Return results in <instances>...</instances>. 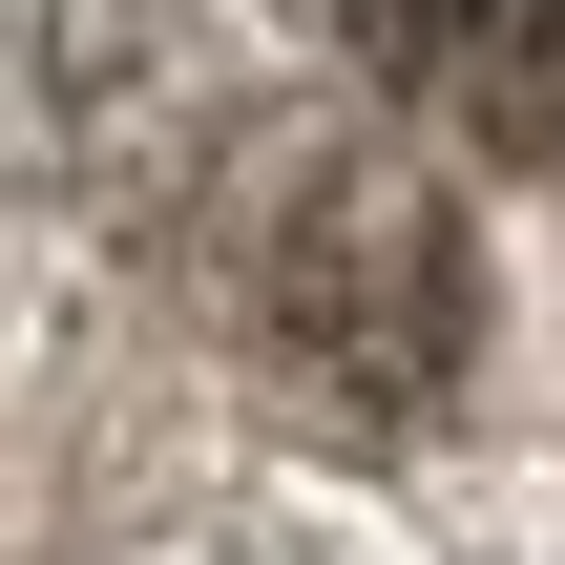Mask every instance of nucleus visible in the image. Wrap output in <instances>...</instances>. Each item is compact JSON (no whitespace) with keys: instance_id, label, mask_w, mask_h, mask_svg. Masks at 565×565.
<instances>
[{"instance_id":"1","label":"nucleus","mask_w":565,"mask_h":565,"mask_svg":"<svg viewBox=\"0 0 565 565\" xmlns=\"http://www.w3.org/2000/svg\"><path fill=\"white\" fill-rule=\"evenodd\" d=\"M231 335H252L315 419H419V398L461 377V335H482L440 189H419L398 147H335V126L252 147V189H231Z\"/></svg>"},{"instance_id":"2","label":"nucleus","mask_w":565,"mask_h":565,"mask_svg":"<svg viewBox=\"0 0 565 565\" xmlns=\"http://www.w3.org/2000/svg\"><path fill=\"white\" fill-rule=\"evenodd\" d=\"M377 105H440L482 147H545L565 126V0H294Z\"/></svg>"}]
</instances>
